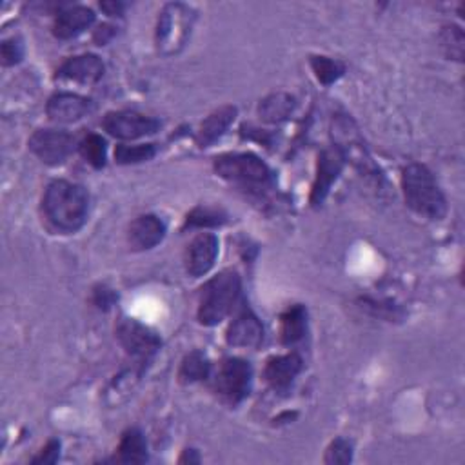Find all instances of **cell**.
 <instances>
[{
    "mask_svg": "<svg viewBox=\"0 0 465 465\" xmlns=\"http://www.w3.org/2000/svg\"><path fill=\"white\" fill-rule=\"evenodd\" d=\"M42 210L49 224L59 231L75 233L79 231L89 213L87 191L68 180L51 182L42 198Z\"/></svg>",
    "mask_w": 465,
    "mask_h": 465,
    "instance_id": "obj_1",
    "label": "cell"
},
{
    "mask_svg": "<svg viewBox=\"0 0 465 465\" xmlns=\"http://www.w3.org/2000/svg\"><path fill=\"white\" fill-rule=\"evenodd\" d=\"M402 189L409 208L431 220H440L447 213L445 196L433 173L422 164H411L402 173Z\"/></svg>",
    "mask_w": 465,
    "mask_h": 465,
    "instance_id": "obj_2",
    "label": "cell"
},
{
    "mask_svg": "<svg viewBox=\"0 0 465 465\" xmlns=\"http://www.w3.org/2000/svg\"><path fill=\"white\" fill-rule=\"evenodd\" d=\"M240 277L237 271L228 270L213 277L208 284L200 289L198 298V322L202 326H217L231 311L240 296Z\"/></svg>",
    "mask_w": 465,
    "mask_h": 465,
    "instance_id": "obj_3",
    "label": "cell"
},
{
    "mask_svg": "<svg viewBox=\"0 0 465 465\" xmlns=\"http://www.w3.org/2000/svg\"><path fill=\"white\" fill-rule=\"evenodd\" d=\"M215 171L245 189H264L271 184L270 168L253 153H226L215 159Z\"/></svg>",
    "mask_w": 465,
    "mask_h": 465,
    "instance_id": "obj_4",
    "label": "cell"
},
{
    "mask_svg": "<svg viewBox=\"0 0 465 465\" xmlns=\"http://www.w3.org/2000/svg\"><path fill=\"white\" fill-rule=\"evenodd\" d=\"M195 22V12L180 3L168 4L159 19L157 44L164 55H173L184 47Z\"/></svg>",
    "mask_w": 465,
    "mask_h": 465,
    "instance_id": "obj_5",
    "label": "cell"
},
{
    "mask_svg": "<svg viewBox=\"0 0 465 465\" xmlns=\"http://www.w3.org/2000/svg\"><path fill=\"white\" fill-rule=\"evenodd\" d=\"M253 370L242 358H224L215 375L217 393L229 403H238L249 394Z\"/></svg>",
    "mask_w": 465,
    "mask_h": 465,
    "instance_id": "obj_6",
    "label": "cell"
},
{
    "mask_svg": "<svg viewBox=\"0 0 465 465\" xmlns=\"http://www.w3.org/2000/svg\"><path fill=\"white\" fill-rule=\"evenodd\" d=\"M117 338L126 353L140 361V364H145L161 349V338L133 319L120 320L117 328Z\"/></svg>",
    "mask_w": 465,
    "mask_h": 465,
    "instance_id": "obj_7",
    "label": "cell"
},
{
    "mask_svg": "<svg viewBox=\"0 0 465 465\" xmlns=\"http://www.w3.org/2000/svg\"><path fill=\"white\" fill-rule=\"evenodd\" d=\"M75 138L61 129H38L29 138V149L49 166L62 164L73 151Z\"/></svg>",
    "mask_w": 465,
    "mask_h": 465,
    "instance_id": "obj_8",
    "label": "cell"
},
{
    "mask_svg": "<svg viewBox=\"0 0 465 465\" xmlns=\"http://www.w3.org/2000/svg\"><path fill=\"white\" fill-rule=\"evenodd\" d=\"M104 129L122 140H135L145 135H153L161 129V122L157 119H151L145 115H140L137 112H113L108 113L102 120Z\"/></svg>",
    "mask_w": 465,
    "mask_h": 465,
    "instance_id": "obj_9",
    "label": "cell"
},
{
    "mask_svg": "<svg viewBox=\"0 0 465 465\" xmlns=\"http://www.w3.org/2000/svg\"><path fill=\"white\" fill-rule=\"evenodd\" d=\"M217 256H219V238L212 233H202L187 247L186 270L195 278L208 275L215 266Z\"/></svg>",
    "mask_w": 465,
    "mask_h": 465,
    "instance_id": "obj_10",
    "label": "cell"
},
{
    "mask_svg": "<svg viewBox=\"0 0 465 465\" xmlns=\"http://www.w3.org/2000/svg\"><path fill=\"white\" fill-rule=\"evenodd\" d=\"M344 168V154L338 149H324L319 154V170L317 180L311 191V203L319 205L326 200L331 186L336 182L338 175Z\"/></svg>",
    "mask_w": 465,
    "mask_h": 465,
    "instance_id": "obj_11",
    "label": "cell"
},
{
    "mask_svg": "<svg viewBox=\"0 0 465 465\" xmlns=\"http://www.w3.org/2000/svg\"><path fill=\"white\" fill-rule=\"evenodd\" d=\"M89 112V100L73 93H57L47 100L46 113L51 120L71 124L80 120Z\"/></svg>",
    "mask_w": 465,
    "mask_h": 465,
    "instance_id": "obj_12",
    "label": "cell"
},
{
    "mask_svg": "<svg viewBox=\"0 0 465 465\" xmlns=\"http://www.w3.org/2000/svg\"><path fill=\"white\" fill-rule=\"evenodd\" d=\"M302 371V358L295 353L273 356L268 360L264 368V378L266 382L278 393L287 391L293 384V380Z\"/></svg>",
    "mask_w": 465,
    "mask_h": 465,
    "instance_id": "obj_13",
    "label": "cell"
},
{
    "mask_svg": "<svg viewBox=\"0 0 465 465\" xmlns=\"http://www.w3.org/2000/svg\"><path fill=\"white\" fill-rule=\"evenodd\" d=\"M104 75V64L96 55H79L68 59L57 71V77L62 80L77 84H95Z\"/></svg>",
    "mask_w": 465,
    "mask_h": 465,
    "instance_id": "obj_14",
    "label": "cell"
},
{
    "mask_svg": "<svg viewBox=\"0 0 465 465\" xmlns=\"http://www.w3.org/2000/svg\"><path fill=\"white\" fill-rule=\"evenodd\" d=\"M166 237V224L154 215H142L135 219L129 226V244L137 251L151 249L161 244Z\"/></svg>",
    "mask_w": 465,
    "mask_h": 465,
    "instance_id": "obj_15",
    "label": "cell"
},
{
    "mask_svg": "<svg viewBox=\"0 0 465 465\" xmlns=\"http://www.w3.org/2000/svg\"><path fill=\"white\" fill-rule=\"evenodd\" d=\"M226 340L233 347H258L264 340V328L251 311H244L235 322H231Z\"/></svg>",
    "mask_w": 465,
    "mask_h": 465,
    "instance_id": "obj_16",
    "label": "cell"
},
{
    "mask_svg": "<svg viewBox=\"0 0 465 465\" xmlns=\"http://www.w3.org/2000/svg\"><path fill=\"white\" fill-rule=\"evenodd\" d=\"M95 22L93 10L86 6H73L62 10L54 24V33L61 40H70L84 33Z\"/></svg>",
    "mask_w": 465,
    "mask_h": 465,
    "instance_id": "obj_17",
    "label": "cell"
},
{
    "mask_svg": "<svg viewBox=\"0 0 465 465\" xmlns=\"http://www.w3.org/2000/svg\"><path fill=\"white\" fill-rule=\"evenodd\" d=\"M235 117H237V108H233V106H224V108L213 112L200 126V131L196 135L198 145L208 147L213 142H217L228 131V128L233 124Z\"/></svg>",
    "mask_w": 465,
    "mask_h": 465,
    "instance_id": "obj_18",
    "label": "cell"
},
{
    "mask_svg": "<svg viewBox=\"0 0 465 465\" xmlns=\"http://www.w3.org/2000/svg\"><path fill=\"white\" fill-rule=\"evenodd\" d=\"M307 329V313L305 309L296 303L287 307L280 317V340L286 345L298 344Z\"/></svg>",
    "mask_w": 465,
    "mask_h": 465,
    "instance_id": "obj_19",
    "label": "cell"
},
{
    "mask_svg": "<svg viewBox=\"0 0 465 465\" xmlns=\"http://www.w3.org/2000/svg\"><path fill=\"white\" fill-rule=\"evenodd\" d=\"M119 458L122 463H144L147 460V444L140 429H128L119 444Z\"/></svg>",
    "mask_w": 465,
    "mask_h": 465,
    "instance_id": "obj_20",
    "label": "cell"
},
{
    "mask_svg": "<svg viewBox=\"0 0 465 465\" xmlns=\"http://www.w3.org/2000/svg\"><path fill=\"white\" fill-rule=\"evenodd\" d=\"M212 373V361L208 360L202 351H191L182 360L180 370H179V380L182 384H195L210 378Z\"/></svg>",
    "mask_w": 465,
    "mask_h": 465,
    "instance_id": "obj_21",
    "label": "cell"
},
{
    "mask_svg": "<svg viewBox=\"0 0 465 465\" xmlns=\"http://www.w3.org/2000/svg\"><path fill=\"white\" fill-rule=\"evenodd\" d=\"M295 108V98L287 93H275L262 100L261 117L266 122H280L286 120Z\"/></svg>",
    "mask_w": 465,
    "mask_h": 465,
    "instance_id": "obj_22",
    "label": "cell"
},
{
    "mask_svg": "<svg viewBox=\"0 0 465 465\" xmlns=\"http://www.w3.org/2000/svg\"><path fill=\"white\" fill-rule=\"evenodd\" d=\"M80 154L84 161L93 166L95 170H100L106 166L108 159V145L106 140L96 133H89L82 142H80Z\"/></svg>",
    "mask_w": 465,
    "mask_h": 465,
    "instance_id": "obj_23",
    "label": "cell"
},
{
    "mask_svg": "<svg viewBox=\"0 0 465 465\" xmlns=\"http://www.w3.org/2000/svg\"><path fill=\"white\" fill-rule=\"evenodd\" d=\"M228 222V213L220 208H212V205H198L186 220V228H220Z\"/></svg>",
    "mask_w": 465,
    "mask_h": 465,
    "instance_id": "obj_24",
    "label": "cell"
},
{
    "mask_svg": "<svg viewBox=\"0 0 465 465\" xmlns=\"http://www.w3.org/2000/svg\"><path fill=\"white\" fill-rule=\"evenodd\" d=\"M154 154H157V149H154L153 144H140V145H126L120 144L115 149V161L117 164H140V162H147L151 161Z\"/></svg>",
    "mask_w": 465,
    "mask_h": 465,
    "instance_id": "obj_25",
    "label": "cell"
},
{
    "mask_svg": "<svg viewBox=\"0 0 465 465\" xmlns=\"http://www.w3.org/2000/svg\"><path fill=\"white\" fill-rule=\"evenodd\" d=\"M440 42H442L444 54L449 59L458 61V62L463 61V44H465V40H463V31L458 26H454V24L445 26L442 29V33H440Z\"/></svg>",
    "mask_w": 465,
    "mask_h": 465,
    "instance_id": "obj_26",
    "label": "cell"
},
{
    "mask_svg": "<svg viewBox=\"0 0 465 465\" xmlns=\"http://www.w3.org/2000/svg\"><path fill=\"white\" fill-rule=\"evenodd\" d=\"M311 68L317 75V79L324 84V86H331L333 82H336L345 68L342 62L335 61V59H329V57H311Z\"/></svg>",
    "mask_w": 465,
    "mask_h": 465,
    "instance_id": "obj_27",
    "label": "cell"
},
{
    "mask_svg": "<svg viewBox=\"0 0 465 465\" xmlns=\"http://www.w3.org/2000/svg\"><path fill=\"white\" fill-rule=\"evenodd\" d=\"M326 463H349L353 460V445L345 438H336L326 451Z\"/></svg>",
    "mask_w": 465,
    "mask_h": 465,
    "instance_id": "obj_28",
    "label": "cell"
},
{
    "mask_svg": "<svg viewBox=\"0 0 465 465\" xmlns=\"http://www.w3.org/2000/svg\"><path fill=\"white\" fill-rule=\"evenodd\" d=\"M0 55H3L4 66H15L24 57V46H22V42L19 38L4 40L3 47H0Z\"/></svg>",
    "mask_w": 465,
    "mask_h": 465,
    "instance_id": "obj_29",
    "label": "cell"
},
{
    "mask_svg": "<svg viewBox=\"0 0 465 465\" xmlns=\"http://www.w3.org/2000/svg\"><path fill=\"white\" fill-rule=\"evenodd\" d=\"M117 300V295L113 293V289L106 287V286H98L93 291V303L98 309H110Z\"/></svg>",
    "mask_w": 465,
    "mask_h": 465,
    "instance_id": "obj_30",
    "label": "cell"
},
{
    "mask_svg": "<svg viewBox=\"0 0 465 465\" xmlns=\"http://www.w3.org/2000/svg\"><path fill=\"white\" fill-rule=\"evenodd\" d=\"M61 456V442L49 440L47 445L42 449V453L33 460V463H55Z\"/></svg>",
    "mask_w": 465,
    "mask_h": 465,
    "instance_id": "obj_31",
    "label": "cell"
},
{
    "mask_svg": "<svg viewBox=\"0 0 465 465\" xmlns=\"http://www.w3.org/2000/svg\"><path fill=\"white\" fill-rule=\"evenodd\" d=\"M113 37H115V28L104 24V26H100V28L95 31L93 40H95L98 46H104V44H108Z\"/></svg>",
    "mask_w": 465,
    "mask_h": 465,
    "instance_id": "obj_32",
    "label": "cell"
},
{
    "mask_svg": "<svg viewBox=\"0 0 465 465\" xmlns=\"http://www.w3.org/2000/svg\"><path fill=\"white\" fill-rule=\"evenodd\" d=\"M100 8L104 10L108 15H112V17H120L124 13L126 6L122 3H115V0H113V3H102Z\"/></svg>",
    "mask_w": 465,
    "mask_h": 465,
    "instance_id": "obj_33",
    "label": "cell"
},
{
    "mask_svg": "<svg viewBox=\"0 0 465 465\" xmlns=\"http://www.w3.org/2000/svg\"><path fill=\"white\" fill-rule=\"evenodd\" d=\"M179 461H180V463H186V461H189V463H198V461H200V456L196 454V451H193V449H186Z\"/></svg>",
    "mask_w": 465,
    "mask_h": 465,
    "instance_id": "obj_34",
    "label": "cell"
}]
</instances>
